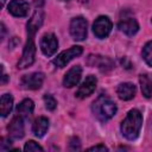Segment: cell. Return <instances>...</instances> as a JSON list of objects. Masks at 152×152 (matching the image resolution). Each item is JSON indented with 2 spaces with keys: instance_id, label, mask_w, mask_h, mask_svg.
<instances>
[{
  "instance_id": "obj_1",
  "label": "cell",
  "mask_w": 152,
  "mask_h": 152,
  "mask_svg": "<svg viewBox=\"0 0 152 152\" xmlns=\"http://www.w3.org/2000/svg\"><path fill=\"white\" fill-rule=\"evenodd\" d=\"M44 19V13L40 8H37L31 17V19L27 23V40L21 55L20 61L17 64L18 69H25L27 66H31L34 62L36 57V44H34V36L38 28L42 26Z\"/></svg>"
},
{
  "instance_id": "obj_2",
  "label": "cell",
  "mask_w": 152,
  "mask_h": 152,
  "mask_svg": "<svg viewBox=\"0 0 152 152\" xmlns=\"http://www.w3.org/2000/svg\"><path fill=\"white\" fill-rule=\"evenodd\" d=\"M142 116L138 109H131L121 122V133L128 140H134L140 133Z\"/></svg>"
},
{
  "instance_id": "obj_3",
  "label": "cell",
  "mask_w": 152,
  "mask_h": 152,
  "mask_svg": "<svg viewBox=\"0 0 152 152\" xmlns=\"http://www.w3.org/2000/svg\"><path fill=\"white\" fill-rule=\"evenodd\" d=\"M116 110H118V108H116L115 102L112 101L106 95H101L93 103V113L101 121H107L110 118H113L115 115Z\"/></svg>"
},
{
  "instance_id": "obj_4",
  "label": "cell",
  "mask_w": 152,
  "mask_h": 152,
  "mask_svg": "<svg viewBox=\"0 0 152 152\" xmlns=\"http://www.w3.org/2000/svg\"><path fill=\"white\" fill-rule=\"evenodd\" d=\"M70 34L74 40L82 42L87 38V20L83 17H75L70 21Z\"/></svg>"
},
{
  "instance_id": "obj_5",
  "label": "cell",
  "mask_w": 152,
  "mask_h": 152,
  "mask_svg": "<svg viewBox=\"0 0 152 152\" xmlns=\"http://www.w3.org/2000/svg\"><path fill=\"white\" fill-rule=\"evenodd\" d=\"M112 27H113V24L110 19L106 15H100L97 19H95L93 24V32L97 38L103 39L108 37V34L112 31Z\"/></svg>"
},
{
  "instance_id": "obj_6",
  "label": "cell",
  "mask_w": 152,
  "mask_h": 152,
  "mask_svg": "<svg viewBox=\"0 0 152 152\" xmlns=\"http://www.w3.org/2000/svg\"><path fill=\"white\" fill-rule=\"evenodd\" d=\"M82 52H83V49H82L81 46H77V45L71 46L70 49L62 51L56 58H53L52 63H53L57 68H63V66H65L71 59H74L75 57H78Z\"/></svg>"
},
{
  "instance_id": "obj_7",
  "label": "cell",
  "mask_w": 152,
  "mask_h": 152,
  "mask_svg": "<svg viewBox=\"0 0 152 152\" xmlns=\"http://www.w3.org/2000/svg\"><path fill=\"white\" fill-rule=\"evenodd\" d=\"M58 49V40L53 33H45L40 39V50L42 52L50 57L56 53Z\"/></svg>"
},
{
  "instance_id": "obj_8",
  "label": "cell",
  "mask_w": 152,
  "mask_h": 152,
  "mask_svg": "<svg viewBox=\"0 0 152 152\" xmlns=\"http://www.w3.org/2000/svg\"><path fill=\"white\" fill-rule=\"evenodd\" d=\"M96 84H97V78L94 75L87 76L86 80L82 82V84L78 87V89L76 91V97H78V99H86V97H88L95 90Z\"/></svg>"
},
{
  "instance_id": "obj_9",
  "label": "cell",
  "mask_w": 152,
  "mask_h": 152,
  "mask_svg": "<svg viewBox=\"0 0 152 152\" xmlns=\"http://www.w3.org/2000/svg\"><path fill=\"white\" fill-rule=\"evenodd\" d=\"M44 82V74L43 72H32L28 75L23 76L21 78V84L25 89H31L36 90L42 87Z\"/></svg>"
},
{
  "instance_id": "obj_10",
  "label": "cell",
  "mask_w": 152,
  "mask_h": 152,
  "mask_svg": "<svg viewBox=\"0 0 152 152\" xmlns=\"http://www.w3.org/2000/svg\"><path fill=\"white\" fill-rule=\"evenodd\" d=\"M82 76V68L80 65H75L71 69H69V71L65 74L64 78H63V86L65 88H71L75 87Z\"/></svg>"
},
{
  "instance_id": "obj_11",
  "label": "cell",
  "mask_w": 152,
  "mask_h": 152,
  "mask_svg": "<svg viewBox=\"0 0 152 152\" xmlns=\"http://www.w3.org/2000/svg\"><path fill=\"white\" fill-rule=\"evenodd\" d=\"M28 10H30L28 4L23 0H12L8 4V12L14 17H19V18L26 17L28 14Z\"/></svg>"
},
{
  "instance_id": "obj_12",
  "label": "cell",
  "mask_w": 152,
  "mask_h": 152,
  "mask_svg": "<svg viewBox=\"0 0 152 152\" xmlns=\"http://www.w3.org/2000/svg\"><path fill=\"white\" fill-rule=\"evenodd\" d=\"M8 132L10 135L13 139H21L24 137V119L19 115H17L15 118L12 119V121L8 125Z\"/></svg>"
},
{
  "instance_id": "obj_13",
  "label": "cell",
  "mask_w": 152,
  "mask_h": 152,
  "mask_svg": "<svg viewBox=\"0 0 152 152\" xmlns=\"http://www.w3.org/2000/svg\"><path fill=\"white\" fill-rule=\"evenodd\" d=\"M119 28L127 36H133L138 32L139 30V25L138 21L132 18V17H125L121 18V20L119 21Z\"/></svg>"
},
{
  "instance_id": "obj_14",
  "label": "cell",
  "mask_w": 152,
  "mask_h": 152,
  "mask_svg": "<svg viewBox=\"0 0 152 152\" xmlns=\"http://www.w3.org/2000/svg\"><path fill=\"white\" fill-rule=\"evenodd\" d=\"M135 91H137L135 86H134L133 83H131V82L120 83V84L118 86V88H116V94H118V96H119L121 100H124V101H128V100L133 99L134 95H135Z\"/></svg>"
},
{
  "instance_id": "obj_15",
  "label": "cell",
  "mask_w": 152,
  "mask_h": 152,
  "mask_svg": "<svg viewBox=\"0 0 152 152\" xmlns=\"http://www.w3.org/2000/svg\"><path fill=\"white\" fill-rule=\"evenodd\" d=\"M33 108H34L33 101L30 99H25L17 106V114L21 116L24 120H28L33 113Z\"/></svg>"
},
{
  "instance_id": "obj_16",
  "label": "cell",
  "mask_w": 152,
  "mask_h": 152,
  "mask_svg": "<svg viewBox=\"0 0 152 152\" xmlns=\"http://www.w3.org/2000/svg\"><path fill=\"white\" fill-rule=\"evenodd\" d=\"M49 128V120L44 116H39L34 121H33V125H32V131L34 133L36 137L38 138H42L45 135L46 131Z\"/></svg>"
},
{
  "instance_id": "obj_17",
  "label": "cell",
  "mask_w": 152,
  "mask_h": 152,
  "mask_svg": "<svg viewBox=\"0 0 152 152\" xmlns=\"http://www.w3.org/2000/svg\"><path fill=\"white\" fill-rule=\"evenodd\" d=\"M13 107V97L10 94H4L0 100V114L2 118H6Z\"/></svg>"
},
{
  "instance_id": "obj_18",
  "label": "cell",
  "mask_w": 152,
  "mask_h": 152,
  "mask_svg": "<svg viewBox=\"0 0 152 152\" xmlns=\"http://www.w3.org/2000/svg\"><path fill=\"white\" fill-rule=\"evenodd\" d=\"M89 57L94 59V63H91L90 65L97 66L101 71H108L113 68V62L107 57H102V56H89Z\"/></svg>"
},
{
  "instance_id": "obj_19",
  "label": "cell",
  "mask_w": 152,
  "mask_h": 152,
  "mask_svg": "<svg viewBox=\"0 0 152 152\" xmlns=\"http://www.w3.org/2000/svg\"><path fill=\"white\" fill-rule=\"evenodd\" d=\"M141 93L146 99H150L152 96V81L146 75H140L139 77Z\"/></svg>"
},
{
  "instance_id": "obj_20",
  "label": "cell",
  "mask_w": 152,
  "mask_h": 152,
  "mask_svg": "<svg viewBox=\"0 0 152 152\" xmlns=\"http://www.w3.org/2000/svg\"><path fill=\"white\" fill-rule=\"evenodd\" d=\"M142 58L150 66H152V40L146 43L142 48Z\"/></svg>"
},
{
  "instance_id": "obj_21",
  "label": "cell",
  "mask_w": 152,
  "mask_h": 152,
  "mask_svg": "<svg viewBox=\"0 0 152 152\" xmlns=\"http://www.w3.org/2000/svg\"><path fill=\"white\" fill-rule=\"evenodd\" d=\"M44 102H45V107L49 110H55L57 107V101L55 100V97L50 94H45L44 95Z\"/></svg>"
},
{
  "instance_id": "obj_22",
  "label": "cell",
  "mask_w": 152,
  "mask_h": 152,
  "mask_svg": "<svg viewBox=\"0 0 152 152\" xmlns=\"http://www.w3.org/2000/svg\"><path fill=\"white\" fill-rule=\"evenodd\" d=\"M24 150L26 152H31V151H43V147L40 145H38V142L33 141V140H28L25 146H24Z\"/></svg>"
},
{
  "instance_id": "obj_23",
  "label": "cell",
  "mask_w": 152,
  "mask_h": 152,
  "mask_svg": "<svg viewBox=\"0 0 152 152\" xmlns=\"http://www.w3.org/2000/svg\"><path fill=\"white\" fill-rule=\"evenodd\" d=\"M70 145H71V148L72 150H80L81 148V145H80V141H78L77 138H72Z\"/></svg>"
},
{
  "instance_id": "obj_24",
  "label": "cell",
  "mask_w": 152,
  "mask_h": 152,
  "mask_svg": "<svg viewBox=\"0 0 152 152\" xmlns=\"http://www.w3.org/2000/svg\"><path fill=\"white\" fill-rule=\"evenodd\" d=\"M88 150L89 151H108V148L104 145H95L93 147H89Z\"/></svg>"
},
{
  "instance_id": "obj_25",
  "label": "cell",
  "mask_w": 152,
  "mask_h": 152,
  "mask_svg": "<svg viewBox=\"0 0 152 152\" xmlns=\"http://www.w3.org/2000/svg\"><path fill=\"white\" fill-rule=\"evenodd\" d=\"M6 81H7V75H5V74H2V83H6Z\"/></svg>"
},
{
  "instance_id": "obj_26",
  "label": "cell",
  "mask_w": 152,
  "mask_h": 152,
  "mask_svg": "<svg viewBox=\"0 0 152 152\" xmlns=\"http://www.w3.org/2000/svg\"><path fill=\"white\" fill-rule=\"evenodd\" d=\"M61 1H69V0H61Z\"/></svg>"
}]
</instances>
